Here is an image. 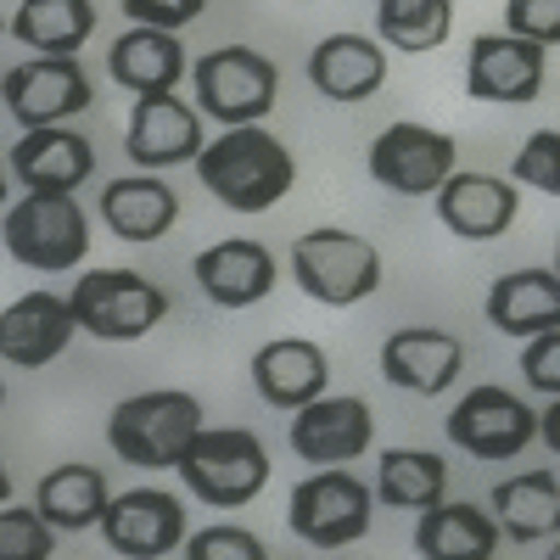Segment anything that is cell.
I'll use <instances>...</instances> for the list:
<instances>
[{
  "mask_svg": "<svg viewBox=\"0 0 560 560\" xmlns=\"http://www.w3.org/2000/svg\"><path fill=\"white\" fill-rule=\"evenodd\" d=\"M179 477H185V488H191L202 504H213V510H242V504H253V499L264 493V482H269V454H264V443H258L253 432H242V427H208V432L191 443V454H185Z\"/></svg>",
  "mask_w": 560,
  "mask_h": 560,
  "instance_id": "obj_6",
  "label": "cell"
},
{
  "mask_svg": "<svg viewBox=\"0 0 560 560\" xmlns=\"http://www.w3.org/2000/svg\"><path fill=\"white\" fill-rule=\"evenodd\" d=\"M493 522L504 538L516 544H538V538H560V482L549 471H522L493 488Z\"/></svg>",
  "mask_w": 560,
  "mask_h": 560,
  "instance_id": "obj_27",
  "label": "cell"
},
{
  "mask_svg": "<svg viewBox=\"0 0 560 560\" xmlns=\"http://www.w3.org/2000/svg\"><path fill=\"white\" fill-rule=\"evenodd\" d=\"M68 303L79 314V331L102 342H140L168 319V292L135 269H84Z\"/></svg>",
  "mask_w": 560,
  "mask_h": 560,
  "instance_id": "obj_5",
  "label": "cell"
},
{
  "mask_svg": "<svg viewBox=\"0 0 560 560\" xmlns=\"http://www.w3.org/2000/svg\"><path fill=\"white\" fill-rule=\"evenodd\" d=\"M197 179L208 185V197L236 208V213H264L292 191L298 163L280 140L258 124V129H224L197 163Z\"/></svg>",
  "mask_w": 560,
  "mask_h": 560,
  "instance_id": "obj_1",
  "label": "cell"
},
{
  "mask_svg": "<svg viewBox=\"0 0 560 560\" xmlns=\"http://www.w3.org/2000/svg\"><path fill=\"white\" fill-rule=\"evenodd\" d=\"M124 152H129L135 168H147V174L174 168V163H202V152H208L202 113L185 107L179 96H147V102H135Z\"/></svg>",
  "mask_w": 560,
  "mask_h": 560,
  "instance_id": "obj_14",
  "label": "cell"
},
{
  "mask_svg": "<svg viewBox=\"0 0 560 560\" xmlns=\"http://www.w3.org/2000/svg\"><path fill=\"white\" fill-rule=\"evenodd\" d=\"M197 287L219 308H253L275 292V253L247 236L219 242V247L197 253Z\"/></svg>",
  "mask_w": 560,
  "mask_h": 560,
  "instance_id": "obj_23",
  "label": "cell"
},
{
  "mask_svg": "<svg viewBox=\"0 0 560 560\" xmlns=\"http://www.w3.org/2000/svg\"><path fill=\"white\" fill-rule=\"evenodd\" d=\"M308 84L325 102H370L387 84V51L364 34H325L308 51Z\"/></svg>",
  "mask_w": 560,
  "mask_h": 560,
  "instance_id": "obj_21",
  "label": "cell"
},
{
  "mask_svg": "<svg viewBox=\"0 0 560 560\" xmlns=\"http://www.w3.org/2000/svg\"><path fill=\"white\" fill-rule=\"evenodd\" d=\"M538 438H544V443H549V448L560 454V398H555V404H549V409L538 415Z\"/></svg>",
  "mask_w": 560,
  "mask_h": 560,
  "instance_id": "obj_38",
  "label": "cell"
},
{
  "mask_svg": "<svg viewBox=\"0 0 560 560\" xmlns=\"http://www.w3.org/2000/svg\"><path fill=\"white\" fill-rule=\"evenodd\" d=\"M12 34L34 57H73L96 34V7L90 0H23L12 12Z\"/></svg>",
  "mask_w": 560,
  "mask_h": 560,
  "instance_id": "obj_29",
  "label": "cell"
},
{
  "mask_svg": "<svg viewBox=\"0 0 560 560\" xmlns=\"http://www.w3.org/2000/svg\"><path fill=\"white\" fill-rule=\"evenodd\" d=\"M191 79H197V113H208L224 129H258L280 96V68L253 45H219L191 68Z\"/></svg>",
  "mask_w": 560,
  "mask_h": 560,
  "instance_id": "obj_4",
  "label": "cell"
},
{
  "mask_svg": "<svg viewBox=\"0 0 560 560\" xmlns=\"http://www.w3.org/2000/svg\"><path fill=\"white\" fill-rule=\"evenodd\" d=\"M488 325L504 337H544L560 331V275L555 269H510L488 287Z\"/></svg>",
  "mask_w": 560,
  "mask_h": 560,
  "instance_id": "obj_22",
  "label": "cell"
},
{
  "mask_svg": "<svg viewBox=\"0 0 560 560\" xmlns=\"http://www.w3.org/2000/svg\"><path fill=\"white\" fill-rule=\"evenodd\" d=\"M522 213L516 179L499 174H454L438 191V219L454 230L459 242H499Z\"/></svg>",
  "mask_w": 560,
  "mask_h": 560,
  "instance_id": "obj_20",
  "label": "cell"
},
{
  "mask_svg": "<svg viewBox=\"0 0 560 560\" xmlns=\"http://www.w3.org/2000/svg\"><path fill=\"white\" fill-rule=\"evenodd\" d=\"M7 163L28 197H73L96 174V147L73 129H34L7 152Z\"/></svg>",
  "mask_w": 560,
  "mask_h": 560,
  "instance_id": "obj_15",
  "label": "cell"
},
{
  "mask_svg": "<svg viewBox=\"0 0 560 560\" xmlns=\"http://www.w3.org/2000/svg\"><path fill=\"white\" fill-rule=\"evenodd\" d=\"M544 560H560V538H555V549H549V555H544Z\"/></svg>",
  "mask_w": 560,
  "mask_h": 560,
  "instance_id": "obj_39",
  "label": "cell"
},
{
  "mask_svg": "<svg viewBox=\"0 0 560 560\" xmlns=\"http://www.w3.org/2000/svg\"><path fill=\"white\" fill-rule=\"evenodd\" d=\"M107 477L96 465H57V471H45L39 488H34V510L51 527H68V533H84V527H102L107 516Z\"/></svg>",
  "mask_w": 560,
  "mask_h": 560,
  "instance_id": "obj_28",
  "label": "cell"
},
{
  "mask_svg": "<svg viewBox=\"0 0 560 560\" xmlns=\"http://www.w3.org/2000/svg\"><path fill=\"white\" fill-rule=\"evenodd\" d=\"M292 275L298 287L325 303V308H353L364 303L370 292H382V253L370 247L353 230H337V224H319L308 236H298L292 247Z\"/></svg>",
  "mask_w": 560,
  "mask_h": 560,
  "instance_id": "obj_3",
  "label": "cell"
},
{
  "mask_svg": "<svg viewBox=\"0 0 560 560\" xmlns=\"http://www.w3.org/2000/svg\"><path fill=\"white\" fill-rule=\"evenodd\" d=\"M376 28H382V39L393 45V51L420 57V51H438V45L448 39L454 7H448V0H382V7H376Z\"/></svg>",
  "mask_w": 560,
  "mask_h": 560,
  "instance_id": "obj_31",
  "label": "cell"
},
{
  "mask_svg": "<svg viewBox=\"0 0 560 560\" xmlns=\"http://www.w3.org/2000/svg\"><path fill=\"white\" fill-rule=\"evenodd\" d=\"M522 376H527V387L560 398V331H544L522 348Z\"/></svg>",
  "mask_w": 560,
  "mask_h": 560,
  "instance_id": "obj_37",
  "label": "cell"
},
{
  "mask_svg": "<svg viewBox=\"0 0 560 560\" xmlns=\"http://www.w3.org/2000/svg\"><path fill=\"white\" fill-rule=\"evenodd\" d=\"M510 179L527 185V191L560 197V129H538L522 140V152L510 158Z\"/></svg>",
  "mask_w": 560,
  "mask_h": 560,
  "instance_id": "obj_33",
  "label": "cell"
},
{
  "mask_svg": "<svg viewBox=\"0 0 560 560\" xmlns=\"http://www.w3.org/2000/svg\"><path fill=\"white\" fill-rule=\"evenodd\" d=\"M376 516V493H370L353 471H314L292 488V510L287 522L303 544L314 549H342L359 544Z\"/></svg>",
  "mask_w": 560,
  "mask_h": 560,
  "instance_id": "obj_7",
  "label": "cell"
},
{
  "mask_svg": "<svg viewBox=\"0 0 560 560\" xmlns=\"http://www.w3.org/2000/svg\"><path fill=\"white\" fill-rule=\"evenodd\" d=\"M544 90V45L516 34H482L465 57V96L493 107H527Z\"/></svg>",
  "mask_w": 560,
  "mask_h": 560,
  "instance_id": "obj_12",
  "label": "cell"
},
{
  "mask_svg": "<svg viewBox=\"0 0 560 560\" xmlns=\"http://www.w3.org/2000/svg\"><path fill=\"white\" fill-rule=\"evenodd\" d=\"M7 253L39 275H62L90 253V219L73 197H23L7 208Z\"/></svg>",
  "mask_w": 560,
  "mask_h": 560,
  "instance_id": "obj_8",
  "label": "cell"
},
{
  "mask_svg": "<svg viewBox=\"0 0 560 560\" xmlns=\"http://www.w3.org/2000/svg\"><path fill=\"white\" fill-rule=\"evenodd\" d=\"M102 219L118 242H158L179 219V197L158 174H129V179H113L102 191Z\"/></svg>",
  "mask_w": 560,
  "mask_h": 560,
  "instance_id": "obj_25",
  "label": "cell"
},
{
  "mask_svg": "<svg viewBox=\"0 0 560 560\" xmlns=\"http://www.w3.org/2000/svg\"><path fill=\"white\" fill-rule=\"evenodd\" d=\"M448 488V465L443 454L427 448H387L376 465V499L393 510H438Z\"/></svg>",
  "mask_w": 560,
  "mask_h": 560,
  "instance_id": "obj_30",
  "label": "cell"
},
{
  "mask_svg": "<svg viewBox=\"0 0 560 560\" xmlns=\"http://www.w3.org/2000/svg\"><path fill=\"white\" fill-rule=\"evenodd\" d=\"M415 549H420V560H493L499 522H493V510L482 516V504H448L443 499L438 510H420Z\"/></svg>",
  "mask_w": 560,
  "mask_h": 560,
  "instance_id": "obj_26",
  "label": "cell"
},
{
  "mask_svg": "<svg viewBox=\"0 0 560 560\" xmlns=\"http://www.w3.org/2000/svg\"><path fill=\"white\" fill-rule=\"evenodd\" d=\"M57 549V527L28 504H7L0 510V560H51Z\"/></svg>",
  "mask_w": 560,
  "mask_h": 560,
  "instance_id": "obj_32",
  "label": "cell"
},
{
  "mask_svg": "<svg viewBox=\"0 0 560 560\" xmlns=\"http://www.w3.org/2000/svg\"><path fill=\"white\" fill-rule=\"evenodd\" d=\"M454 135L427 124H393L370 140V179L393 197H438L454 179Z\"/></svg>",
  "mask_w": 560,
  "mask_h": 560,
  "instance_id": "obj_9",
  "label": "cell"
},
{
  "mask_svg": "<svg viewBox=\"0 0 560 560\" xmlns=\"http://www.w3.org/2000/svg\"><path fill=\"white\" fill-rule=\"evenodd\" d=\"M102 538L124 560H163L185 544V504L163 488H129L107 504Z\"/></svg>",
  "mask_w": 560,
  "mask_h": 560,
  "instance_id": "obj_13",
  "label": "cell"
},
{
  "mask_svg": "<svg viewBox=\"0 0 560 560\" xmlns=\"http://www.w3.org/2000/svg\"><path fill=\"white\" fill-rule=\"evenodd\" d=\"M90 79L79 57H34L7 68V113L34 135V129H68L73 113L90 107Z\"/></svg>",
  "mask_w": 560,
  "mask_h": 560,
  "instance_id": "obj_11",
  "label": "cell"
},
{
  "mask_svg": "<svg viewBox=\"0 0 560 560\" xmlns=\"http://www.w3.org/2000/svg\"><path fill=\"white\" fill-rule=\"evenodd\" d=\"M208 12V0H124V18L135 28H158V34H174L185 23H197Z\"/></svg>",
  "mask_w": 560,
  "mask_h": 560,
  "instance_id": "obj_36",
  "label": "cell"
},
{
  "mask_svg": "<svg viewBox=\"0 0 560 560\" xmlns=\"http://www.w3.org/2000/svg\"><path fill=\"white\" fill-rule=\"evenodd\" d=\"M538 438V415L510 387H471L448 409V443L471 459H516Z\"/></svg>",
  "mask_w": 560,
  "mask_h": 560,
  "instance_id": "obj_10",
  "label": "cell"
},
{
  "mask_svg": "<svg viewBox=\"0 0 560 560\" xmlns=\"http://www.w3.org/2000/svg\"><path fill=\"white\" fill-rule=\"evenodd\" d=\"M504 34L533 39V45H560V0H510L504 7Z\"/></svg>",
  "mask_w": 560,
  "mask_h": 560,
  "instance_id": "obj_35",
  "label": "cell"
},
{
  "mask_svg": "<svg viewBox=\"0 0 560 560\" xmlns=\"http://www.w3.org/2000/svg\"><path fill=\"white\" fill-rule=\"evenodd\" d=\"M325 382H331V364H325V348L308 337H275L253 353V387L269 409L303 415L325 398Z\"/></svg>",
  "mask_w": 560,
  "mask_h": 560,
  "instance_id": "obj_17",
  "label": "cell"
},
{
  "mask_svg": "<svg viewBox=\"0 0 560 560\" xmlns=\"http://www.w3.org/2000/svg\"><path fill=\"white\" fill-rule=\"evenodd\" d=\"M107 73L129 90L135 102L147 96H174V84L191 73L179 34H158V28H129L113 51H107Z\"/></svg>",
  "mask_w": 560,
  "mask_h": 560,
  "instance_id": "obj_24",
  "label": "cell"
},
{
  "mask_svg": "<svg viewBox=\"0 0 560 560\" xmlns=\"http://www.w3.org/2000/svg\"><path fill=\"white\" fill-rule=\"evenodd\" d=\"M185 560H269V549L258 544V533H247L236 522H219L185 544Z\"/></svg>",
  "mask_w": 560,
  "mask_h": 560,
  "instance_id": "obj_34",
  "label": "cell"
},
{
  "mask_svg": "<svg viewBox=\"0 0 560 560\" xmlns=\"http://www.w3.org/2000/svg\"><path fill=\"white\" fill-rule=\"evenodd\" d=\"M208 432V420H202V404L191 393H179V387H158V393H135L113 409L107 420V443L140 465V471H179L185 454H191V443Z\"/></svg>",
  "mask_w": 560,
  "mask_h": 560,
  "instance_id": "obj_2",
  "label": "cell"
},
{
  "mask_svg": "<svg viewBox=\"0 0 560 560\" xmlns=\"http://www.w3.org/2000/svg\"><path fill=\"white\" fill-rule=\"evenodd\" d=\"M465 348L448 331H432V325H409V331H393L382 342V376L415 398H438L459 382Z\"/></svg>",
  "mask_w": 560,
  "mask_h": 560,
  "instance_id": "obj_19",
  "label": "cell"
},
{
  "mask_svg": "<svg viewBox=\"0 0 560 560\" xmlns=\"http://www.w3.org/2000/svg\"><path fill=\"white\" fill-rule=\"evenodd\" d=\"M555 275H560V242H555Z\"/></svg>",
  "mask_w": 560,
  "mask_h": 560,
  "instance_id": "obj_40",
  "label": "cell"
},
{
  "mask_svg": "<svg viewBox=\"0 0 560 560\" xmlns=\"http://www.w3.org/2000/svg\"><path fill=\"white\" fill-rule=\"evenodd\" d=\"M73 337H79V314L68 298H51V292L18 298L0 314V353L18 370H39V364L62 359Z\"/></svg>",
  "mask_w": 560,
  "mask_h": 560,
  "instance_id": "obj_18",
  "label": "cell"
},
{
  "mask_svg": "<svg viewBox=\"0 0 560 560\" xmlns=\"http://www.w3.org/2000/svg\"><path fill=\"white\" fill-rule=\"evenodd\" d=\"M370 438H376V415L364 398H319L292 420V454L303 465H319V471L359 459Z\"/></svg>",
  "mask_w": 560,
  "mask_h": 560,
  "instance_id": "obj_16",
  "label": "cell"
}]
</instances>
